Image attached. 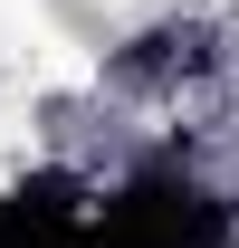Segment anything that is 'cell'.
<instances>
[{"label": "cell", "mask_w": 239, "mask_h": 248, "mask_svg": "<svg viewBox=\"0 0 239 248\" xmlns=\"http://www.w3.org/2000/svg\"><path fill=\"white\" fill-rule=\"evenodd\" d=\"M86 191L67 172H29L19 191H0V248H86Z\"/></svg>", "instance_id": "2"}, {"label": "cell", "mask_w": 239, "mask_h": 248, "mask_svg": "<svg viewBox=\"0 0 239 248\" xmlns=\"http://www.w3.org/2000/svg\"><path fill=\"white\" fill-rule=\"evenodd\" d=\"M220 239H230V210L182 172H144L86 219V248H220Z\"/></svg>", "instance_id": "1"}]
</instances>
